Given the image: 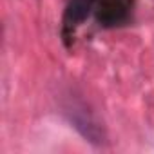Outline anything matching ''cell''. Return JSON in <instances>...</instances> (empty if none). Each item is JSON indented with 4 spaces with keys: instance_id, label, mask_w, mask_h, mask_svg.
Wrapping results in <instances>:
<instances>
[{
    "instance_id": "7a4b0ae2",
    "label": "cell",
    "mask_w": 154,
    "mask_h": 154,
    "mask_svg": "<svg viewBox=\"0 0 154 154\" xmlns=\"http://www.w3.org/2000/svg\"><path fill=\"white\" fill-rule=\"evenodd\" d=\"M89 8H91V2L89 0H74L69 8V17L72 20H84L87 15H89Z\"/></svg>"
},
{
    "instance_id": "6da1fadb",
    "label": "cell",
    "mask_w": 154,
    "mask_h": 154,
    "mask_svg": "<svg viewBox=\"0 0 154 154\" xmlns=\"http://www.w3.org/2000/svg\"><path fill=\"white\" fill-rule=\"evenodd\" d=\"M67 114H69L71 123L91 143H102L103 141V131H102L100 123L96 122V118L89 111H85L84 105H74L72 103L71 107H67Z\"/></svg>"
}]
</instances>
